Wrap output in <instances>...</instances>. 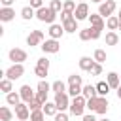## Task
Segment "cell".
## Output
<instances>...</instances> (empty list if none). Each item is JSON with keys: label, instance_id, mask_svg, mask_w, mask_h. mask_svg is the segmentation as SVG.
Here are the masks:
<instances>
[{"label": "cell", "instance_id": "1", "mask_svg": "<svg viewBox=\"0 0 121 121\" xmlns=\"http://www.w3.org/2000/svg\"><path fill=\"white\" fill-rule=\"evenodd\" d=\"M108 98L106 96H96V98H89L87 100V110L93 113H100V115H106V112H108Z\"/></svg>", "mask_w": 121, "mask_h": 121}, {"label": "cell", "instance_id": "2", "mask_svg": "<svg viewBox=\"0 0 121 121\" xmlns=\"http://www.w3.org/2000/svg\"><path fill=\"white\" fill-rule=\"evenodd\" d=\"M85 108H87V98H85L83 95L74 96V100L70 102V113L76 115V117H83V115H85V113H83Z\"/></svg>", "mask_w": 121, "mask_h": 121}, {"label": "cell", "instance_id": "3", "mask_svg": "<svg viewBox=\"0 0 121 121\" xmlns=\"http://www.w3.org/2000/svg\"><path fill=\"white\" fill-rule=\"evenodd\" d=\"M36 19L38 21H42V23H47V25H53L55 23V19H57V13L51 9V8H40V9H36Z\"/></svg>", "mask_w": 121, "mask_h": 121}, {"label": "cell", "instance_id": "4", "mask_svg": "<svg viewBox=\"0 0 121 121\" xmlns=\"http://www.w3.org/2000/svg\"><path fill=\"white\" fill-rule=\"evenodd\" d=\"M115 8H117L115 0H106V2H102V4L98 6V15H100V17H104V19H108V17H112V15H113Z\"/></svg>", "mask_w": 121, "mask_h": 121}, {"label": "cell", "instance_id": "5", "mask_svg": "<svg viewBox=\"0 0 121 121\" xmlns=\"http://www.w3.org/2000/svg\"><path fill=\"white\" fill-rule=\"evenodd\" d=\"M8 57H9V60H11L13 64H23V62L26 60L28 55H26L25 49H21V47H13V49H9Z\"/></svg>", "mask_w": 121, "mask_h": 121}, {"label": "cell", "instance_id": "6", "mask_svg": "<svg viewBox=\"0 0 121 121\" xmlns=\"http://www.w3.org/2000/svg\"><path fill=\"white\" fill-rule=\"evenodd\" d=\"M43 42H45V34H43L42 30H32V32L26 36V43H28L30 47H34V45H38V43L42 45Z\"/></svg>", "mask_w": 121, "mask_h": 121}, {"label": "cell", "instance_id": "7", "mask_svg": "<svg viewBox=\"0 0 121 121\" xmlns=\"http://www.w3.org/2000/svg\"><path fill=\"white\" fill-rule=\"evenodd\" d=\"M23 74H25V66H23V64H11V66L6 70V78L11 79V81H13V79H19Z\"/></svg>", "mask_w": 121, "mask_h": 121}, {"label": "cell", "instance_id": "8", "mask_svg": "<svg viewBox=\"0 0 121 121\" xmlns=\"http://www.w3.org/2000/svg\"><path fill=\"white\" fill-rule=\"evenodd\" d=\"M59 108V112H66L70 110V98H68V93H60V95H55V100H53Z\"/></svg>", "mask_w": 121, "mask_h": 121}, {"label": "cell", "instance_id": "9", "mask_svg": "<svg viewBox=\"0 0 121 121\" xmlns=\"http://www.w3.org/2000/svg\"><path fill=\"white\" fill-rule=\"evenodd\" d=\"M30 108H28V104H25V102H21V104H17L15 106V115H17V119L19 121H28L30 119Z\"/></svg>", "mask_w": 121, "mask_h": 121}, {"label": "cell", "instance_id": "10", "mask_svg": "<svg viewBox=\"0 0 121 121\" xmlns=\"http://www.w3.org/2000/svg\"><path fill=\"white\" fill-rule=\"evenodd\" d=\"M40 47H42L43 53H59V51H60V43H59V40H53V38L45 40Z\"/></svg>", "mask_w": 121, "mask_h": 121}, {"label": "cell", "instance_id": "11", "mask_svg": "<svg viewBox=\"0 0 121 121\" xmlns=\"http://www.w3.org/2000/svg\"><path fill=\"white\" fill-rule=\"evenodd\" d=\"M74 19L76 21H83V19H89V6L85 2H79L76 11H74Z\"/></svg>", "mask_w": 121, "mask_h": 121}, {"label": "cell", "instance_id": "12", "mask_svg": "<svg viewBox=\"0 0 121 121\" xmlns=\"http://www.w3.org/2000/svg\"><path fill=\"white\" fill-rule=\"evenodd\" d=\"M19 95H21V100H23L25 104H28L30 100H34V98H36V95H34V91H32V87H30V85H23V87L19 89Z\"/></svg>", "mask_w": 121, "mask_h": 121}, {"label": "cell", "instance_id": "13", "mask_svg": "<svg viewBox=\"0 0 121 121\" xmlns=\"http://www.w3.org/2000/svg\"><path fill=\"white\" fill-rule=\"evenodd\" d=\"M47 32H49V38H53V40H60L62 34H64V26L53 23V25H49V30H47Z\"/></svg>", "mask_w": 121, "mask_h": 121}, {"label": "cell", "instance_id": "14", "mask_svg": "<svg viewBox=\"0 0 121 121\" xmlns=\"http://www.w3.org/2000/svg\"><path fill=\"white\" fill-rule=\"evenodd\" d=\"M15 17V9L13 8H0V21L2 23H9Z\"/></svg>", "mask_w": 121, "mask_h": 121}, {"label": "cell", "instance_id": "15", "mask_svg": "<svg viewBox=\"0 0 121 121\" xmlns=\"http://www.w3.org/2000/svg\"><path fill=\"white\" fill-rule=\"evenodd\" d=\"M106 81H108V85L112 87V89H119L121 87V78H119V74H115V72H110L108 76H106Z\"/></svg>", "mask_w": 121, "mask_h": 121}, {"label": "cell", "instance_id": "16", "mask_svg": "<svg viewBox=\"0 0 121 121\" xmlns=\"http://www.w3.org/2000/svg\"><path fill=\"white\" fill-rule=\"evenodd\" d=\"M89 21H91V26H96V28H102V30H104V26H106L104 17H100L98 13H91V15H89Z\"/></svg>", "mask_w": 121, "mask_h": 121}, {"label": "cell", "instance_id": "17", "mask_svg": "<svg viewBox=\"0 0 121 121\" xmlns=\"http://www.w3.org/2000/svg\"><path fill=\"white\" fill-rule=\"evenodd\" d=\"M93 66H95V59H91V57H81L79 59V68L83 72H91Z\"/></svg>", "mask_w": 121, "mask_h": 121}, {"label": "cell", "instance_id": "18", "mask_svg": "<svg viewBox=\"0 0 121 121\" xmlns=\"http://www.w3.org/2000/svg\"><path fill=\"white\" fill-rule=\"evenodd\" d=\"M81 95H83L87 100H89V98H96V96H98L96 87H95V85H91V83H89V85H83V93H81Z\"/></svg>", "mask_w": 121, "mask_h": 121}, {"label": "cell", "instance_id": "19", "mask_svg": "<svg viewBox=\"0 0 121 121\" xmlns=\"http://www.w3.org/2000/svg\"><path fill=\"white\" fill-rule=\"evenodd\" d=\"M43 113L49 115V117H55V115L59 113L57 104H55V102H45V104H43Z\"/></svg>", "mask_w": 121, "mask_h": 121}, {"label": "cell", "instance_id": "20", "mask_svg": "<svg viewBox=\"0 0 121 121\" xmlns=\"http://www.w3.org/2000/svg\"><path fill=\"white\" fill-rule=\"evenodd\" d=\"M51 91H53L55 95H60V93H68V89H66L64 81H60V79H57V81H53V83H51Z\"/></svg>", "mask_w": 121, "mask_h": 121}, {"label": "cell", "instance_id": "21", "mask_svg": "<svg viewBox=\"0 0 121 121\" xmlns=\"http://www.w3.org/2000/svg\"><path fill=\"white\" fill-rule=\"evenodd\" d=\"M96 93H98V96H108V93H110V85H108V81H98L96 85Z\"/></svg>", "mask_w": 121, "mask_h": 121}, {"label": "cell", "instance_id": "22", "mask_svg": "<svg viewBox=\"0 0 121 121\" xmlns=\"http://www.w3.org/2000/svg\"><path fill=\"white\" fill-rule=\"evenodd\" d=\"M0 91H2V93H6V95H9V93L13 91V83H11V79L2 78V79H0Z\"/></svg>", "mask_w": 121, "mask_h": 121}, {"label": "cell", "instance_id": "23", "mask_svg": "<svg viewBox=\"0 0 121 121\" xmlns=\"http://www.w3.org/2000/svg\"><path fill=\"white\" fill-rule=\"evenodd\" d=\"M6 102L9 106H17V104H21V95L15 93V91H11L9 95H6Z\"/></svg>", "mask_w": 121, "mask_h": 121}, {"label": "cell", "instance_id": "24", "mask_svg": "<svg viewBox=\"0 0 121 121\" xmlns=\"http://www.w3.org/2000/svg\"><path fill=\"white\" fill-rule=\"evenodd\" d=\"M21 17H23L25 21H30L32 17H36V9L30 8V6H25V8L21 9Z\"/></svg>", "mask_w": 121, "mask_h": 121}, {"label": "cell", "instance_id": "25", "mask_svg": "<svg viewBox=\"0 0 121 121\" xmlns=\"http://www.w3.org/2000/svg\"><path fill=\"white\" fill-rule=\"evenodd\" d=\"M106 26H108V30L115 32V30L119 28V19H117V15H112V17H108V19H106Z\"/></svg>", "mask_w": 121, "mask_h": 121}, {"label": "cell", "instance_id": "26", "mask_svg": "<svg viewBox=\"0 0 121 121\" xmlns=\"http://www.w3.org/2000/svg\"><path fill=\"white\" fill-rule=\"evenodd\" d=\"M78 23H79V21H76L74 17H72V19H68L66 23H62L64 32H76V30H79V28H78Z\"/></svg>", "mask_w": 121, "mask_h": 121}, {"label": "cell", "instance_id": "27", "mask_svg": "<svg viewBox=\"0 0 121 121\" xmlns=\"http://www.w3.org/2000/svg\"><path fill=\"white\" fill-rule=\"evenodd\" d=\"M0 119H2V121H11V119H13V112H11L8 106H2V108H0Z\"/></svg>", "mask_w": 121, "mask_h": 121}, {"label": "cell", "instance_id": "28", "mask_svg": "<svg viewBox=\"0 0 121 121\" xmlns=\"http://www.w3.org/2000/svg\"><path fill=\"white\" fill-rule=\"evenodd\" d=\"M119 43V36H117V32H108L106 34V45H117Z\"/></svg>", "mask_w": 121, "mask_h": 121}, {"label": "cell", "instance_id": "29", "mask_svg": "<svg viewBox=\"0 0 121 121\" xmlns=\"http://www.w3.org/2000/svg\"><path fill=\"white\" fill-rule=\"evenodd\" d=\"M93 59H95V62H104L106 60V51L104 49H95V53H93Z\"/></svg>", "mask_w": 121, "mask_h": 121}, {"label": "cell", "instance_id": "30", "mask_svg": "<svg viewBox=\"0 0 121 121\" xmlns=\"http://www.w3.org/2000/svg\"><path fill=\"white\" fill-rule=\"evenodd\" d=\"M83 93V85H68V95L70 96H79Z\"/></svg>", "mask_w": 121, "mask_h": 121}, {"label": "cell", "instance_id": "31", "mask_svg": "<svg viewBox=\"0 0 121 121\" xmlns=\"http://www.w3.org/2000/svg\"><path fill=\"white\" fill-rule=\"evenodd\" d=\"M76 2L74 0H64V6H62V11H68V13H72L74 15V11H76Z\"/></svg>", "mask_w": 121, "mask_h": 121}, {"label": "cell", "instance_id": "32", "mask_svg": "<svg viewBox=\"0 0 121 121\" xmlns=\"http://www.w3.org/2000/svg\"><path fill=\"white\" fill-rule=\"evenodd\" d=\"M45 113H43V110H38V112H32L30 113V119L28 121H45Z\"/></svg>", "mask_w": 121, "mask_h": 121}, {"label": "cell", "instance_id": "33", "mask_svg": "<svg viewBox=\"0 0 121 121\" xmlns=\"http://www.w3.org/2000/svg\"><path fill=\"white\" fill-rule=\"evenodd\" d=\"M28 108H30V112H38V110H43V102H40L38 98H34V100H30V102H28Z\"/></svg>", "mask_w": 121, "mask_h": 121}, {"label": "cell", "instance_id": "34", "mask_svg": "<svg viewBox=\"0 0 121 121\" xmlns=\"http://www.w3.org/2000/svg\"><path fill=\"white\" fill-rule=\"evenodd\" d=\"M62 6H64V2H60V0H51V4H49V8H51L55 13L62 11Z\"/></svg>", "mask_w": 121, "mask_h": 121}, {"label": "cell", "instance_id": "35", "mask_svg": "<svg viewBox=\"0 0 121 121\" xmlns=\"http://www.w3.org/2000/svg\"><path fill=\"white\" fill-rule=\"evenodd\" d=\"M79 40H81V42H89V40H91V26L79 30Z\"/></svg>", "mask_w": 121, "mask_h": 121}, {"label": "cell", "instance_id": "36", "mask_svg": "<svg viewBox=\"0 0 121 121\" xmlns=\"http://www.w3.org/2000/svg\"><path fill=\"white\" fill-rule=\"evenodd\" d=\"M81 83H83L81 76H78V74H72V76H68V85H81Z\"/></svg>", "mask_w": 121, "mask_h": 121}, {"label": "cell", "instance_id": "37", "mask_svg": "<svg viewBox=\"0 0 121 121\" xmlns=\"http://www.w3.org/2000/svg\"><path fill=\"white\" fill-rule=\"evenodd\" d=\"M51 91V85L47 83V81H43V79H40V83H38V93H49Z\"/></svg>", "mask_w": 121, "mask_h": 121}, {"label": "cell", "instance_id": "38", "mask_svg": "<svg viewBox=\"0 0 121 121\" xmlns=\"http://www.w3.org/2000/svg\"><path fill=\"white\" fill-rule=\"evenodd\" d=\"M47 72H49V70H45V68H42V66H36V68H34V74H36L40 79H43V78L47 76Z\"/></svg>", "mask_w": 121, "mask_h": 121}, {"label": "cell", "instance_id": "39", "mask_svg": "<svg viewBox=\"0 0 121 121\" xmlns=\"http://www.w3.org/2000/svg\"><path fill=\"white\" fill-rule=\"evenodd\" d=\"M102 34V28H96V26H91V40H98Z\"/></svg>", "mask_w": 121, "mask_h": 121}, {"label": "cell", "instance_id": "40", "mask_svg": "<svg viewBox=\"0 0 121 121\" xmlns=\"http://www.w3.org/2000/svg\"><path fill=\"white\" fill-rule=\"evenodd\" d=\"M49 59H45V57H42V59H38V62H36V66H42V68H45V70H49Z\"/></svg>", "mask_w": 121, "mask_h": 121}, {"label": "cell", "instance_id": "41", "mask_svg": "<svg viewBox=\"0 0 121 121\" xmlns=\"http://www.w3.org/2000/svg\"><path fill=\"white\" fill-rule=\"evenodd\" d=\"M89 74H91V76H100V74H102V64H100V62H95V66H93V70H91Z\"/></svg>", "mask_w": 121, "mask_h": 121}, {"label": "cell", "instance_id": "42", "mask_svg": "<svg viewBox=\"0 0 121 121\" xmlns=\"http://www.w3.org/2000/svg\"><path fill=\"white\" fill-rule=\"evenodd\" d=\"M30 8H34V9L43 8V0H30Z\"/></svg>", "mask_w": 121, "mask_h": 121}, {"label": "cell", "instance_id": "43", "mask_svg": "<svg viewBox=\"0 0 121 121\" xmlns=\"http://www.w3.org/2000/svg\"><path fill=\"white\" fill-rule=\"evenodd\" d=\"M55 121H68V113L66 112H59L55 115Z\"/></svg>", "mask_w": 121, "mask_h": 121}, {"label": "cell", "instance_id": "44", "mask_svg": "<svg viewBox=\"0 0 121 121\" xmlns=\"http://www.w3.org/2000/svg\"><path fill=\"white\" fill-rule=\"evenodd\" d=\"M72 17H74L72 13H68V11H60V21H62V23H66V21L72 19Z\"/></svg>", "mask_w": 121, "mask_h": 121}, {"label": "cell", "instance_id": "45", "mask_svg": "<svg viewBox=\"0 0 121 121\" xmlns=\"http://www.w3.org/2000/svg\"><path fill=\"white\" fill-rule=\"evenodd\" d=\"M0 2H2V8H11V4L15 0H0Z\"/></svg>", "mask_w": 121, "mask_h": 121}, {"label": "cell", "instance_id": "46", "mask_svg": "<svg viewBox=\"0 0 121 121\" xmlns=\"http://www.w3.org/2000/svg\"><path fill=\"white\" fill-rule=\"evenodd\" d=\"M81 121H96V119H95V115H93V113H87V115H83V117H81Z\"/></svg>", "mask_w": 121, "mask_h": 121}, {"label": "cell", "instance_id": "47", "mask_svg": "<svg viewBox=\"0 0 121 121\" xmlns=\"http://www.w3.org/2000/svg\"><path fill=\"white\" fill-rule=\"evenodd\" d=\"M117 19H119V30H121V9H119V15H117Z\"/></svg>", "mask_w": 121, "mask_h": 121}, {"label": "cell", "instance_id": "48", "mask_svg": "<svg viewBox=\"0 0 121 121\" xmlns=\"http://www.w3.org/2000/svg\"><path fill=\"white\" fill-rule=\"evenodd\" d=\"M91 2H95V4H98V6H100V4L104 2V0H91Z\"/></svg>", "mask_w": 121, "mask_h": 121}, {"label": "cell", "instance_id": "49", "mask_svg": "<svg viewBox=\"0 0 121 121\" xmlns=\"http://www.w3.org/2000/svg\"><path fill=\"white\" fill-rule=\"evenodd\" d=\"M117 98H119V100H121V87H119V89H117Z\"/></svg>", "mask_w": 121, "mask_h": 121}, {"label": "cell", "instance_id": "50", "mask_svg": "<svg viewBox=\"0 0 121 121\" xmlns=\"http://www.w3.org/2000/svg\"><path fill=\"white\" fill-rule=\"evenodd\" d=\"M98 121H110V119H108V117H102V119H98Z\"/></svg>", "mask_w": 121, "mask_h": 121}, {"label": "cell", "instance_id": "51", "mask_svg": "<svg viewBox=\"0 0 121 121\" xmlns=\"http://www.w3.org/2000/svg\"><path fill=\"white\" fill-rule=\"evenodd\" d=\"M79 2H83V0H79Z\"/></svg>", "mask_w": 121, "mask_h": 121}, {"label": "cell", "instance_id": "52", "mask_svg": "<svg viewBox=\"0 0 121 121\" xmlns=\"http://www.w3.org/2000/svg\"><path fill=\"white\" fill-rule=\"evenodd\" d=\"M119 78H121V76H119Z\"/></svg>", "mask_w": 121, "mask_h": 121}]
</instances>
